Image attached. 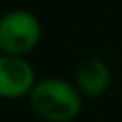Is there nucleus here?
Here are the masks:
<instances>
[{
  "instance_id": "1",
  "label": "nucleus",
  "mask_w": 122,
  "mask_h": 122,
  "mask_svg": "<svg viewBox=\"0 0 122 122\" xmlns=\"http://www.w3.org/2000/svg\"><path fill=\"white\" fill-rule=\"evenodd\" d=\"M29 102L33 110L49 122H71L81 112L79 90L59 77H45L37 81Z\"/></svg>"
},
{
  "instance_id": "2",
  "label": "nucleus",
  "mask_w": 122,
  "mask_h": 122,
  "mask_svg": "<svg viewBox=\"0 0 122 122\" xmlns=\"http://www.w3.org/2000/svg\"><path fill=\"white\" fill-rule=\"evenodd\" d=\"M41 33V22L30 10H10L0 18V51L4 55L25 57L39 45Z\"/></svg>"
},
{
  "instance_id": "3",
  "label": "nucleus",
  "mask_w": 122,
  "mask_h": 122,
  "mask_svg": "<svg viewBox=\"0 0 122 122\" xmlns=\"http://www.w3.org/2000/svg\"><path fill=\"white\" fill-rule=\"evenodd\" d=\"M35 83V69L25 57L0 55V98L16 100L30 96Z\"/></svg>"
},
{
  "instance_id": "4",
  "label": "nucleus",
  "mask_w": 122,
  "mask_h": 122,
  "mask_svg": "<svg viewBox=\"0 0 122 122\" xmlns=\"http://www.w3.org/2000/svg\"><path fill=\"white\" fill-rule=\"evenodd\" d=\"M77 90L86 98H100L110 86V67L96 55L83 57L75 67Z\"/></svg>"
}]
</instances>
